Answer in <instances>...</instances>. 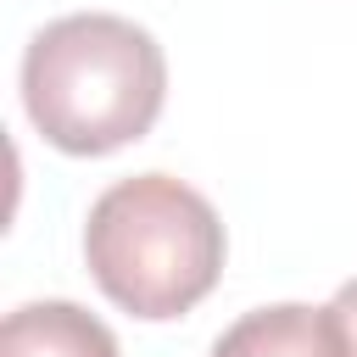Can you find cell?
<instances>
[{
	"label": "cell",
	"mask_w": 357,
	"mask_h": 357,
	"mask_svg": "<svg viewBox=\"0 0 357 357\" xmlns=\"http://www.w3.org/2000/svg\"><path fill=\"white\" fill-rule=\"evenodd\" d=\"M167 95L162 45L112 11L45 22L22 56L28 123L67 156H106L151 134Z\"/></svg>",
	"instance_id": "cell-1"
},
{
	"label": "cell",
	"mask_w": 357,
	"mask_h": 357,
	"mask_svg": "<svg viewBox=\"0 0 357 357\" xmlns=\"http://www.w3.org/2000/svg\"><path fill=\"white\" fill-rule=\"evenodd\" d=\"M84 262L123 312L178 318L223 273V223L184 178L134 173L89 206Z\"/></svg>",
	"instance_id": "cell-2"
},
{
	"label": "cell",
	"mask_w": 357,
	"mask_h": 357,
	"mask_svg": "<svg viewBox=\"0 0 357 357\" xmlns=\"http://www.w3.org/2000/svg\"><path fill=\"white\" fill-rule=\"evenodd\" d=\"M212 357H346V351L329 324V307L279 301V307H257L234 318L212 340Z\"/></svg>",
	"instance_id": "cell-3"
},
{
	"label": "cell",
	"mask_w": 357,
	"mask_h": 357,
	"mask_svg": "<svg viewBox=\"0 0 357 357\" xmlns=\"http://www.w3.org/2000/svg\"><path fill=\"white\" fill-rule=\"evenodd\" d=\"M0 357H123L117 335L78 301H28L0 324Z\"/></svg>",
	"instance_id": "cell-4"
},
{
	"label": "cell",
	"mask_w": 357,
	"mask_h": 357,
	"mask_svg": "<svg viewBox=\"0 0 357 357\" xmlns=\"http://www.w3.org/2000/svg\"><path fill=\"white\" fill-rule=\"evenodd\" d=\"M329 324H335V335H340V351L357 357V279H346V284L335 290V301H329Z\"/></svg>",
	"instance_id": "cell-5"
}]
</instances>
